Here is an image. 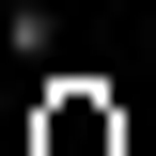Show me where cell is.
Returning <instances> with one entry per match:
<instances>
[{
    "label": "cell",
    "instance_id": "6da1fadb",
    "mask_svg": "<svg viewBox=\"0 0 156 156\" xmlns=\"http://www.w3.org/2000/svg\"><path fill=\"white\" fill-rule=\"evenodd\" d=\"M31 156H125V109H109V78H47V109H31Z\"/></svg>",
    "mask_w": 156,
    "mask_h": 156
}]
</instances>
